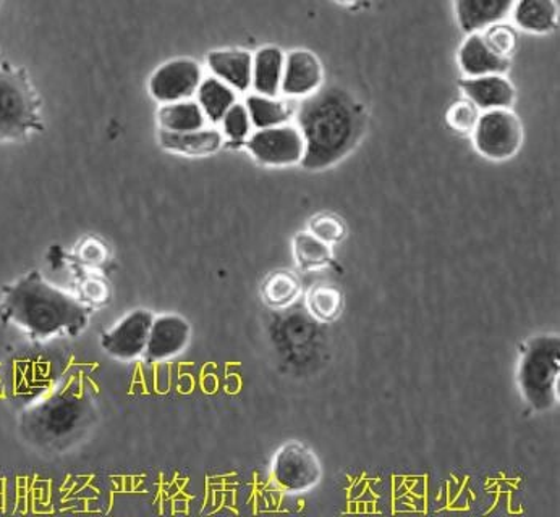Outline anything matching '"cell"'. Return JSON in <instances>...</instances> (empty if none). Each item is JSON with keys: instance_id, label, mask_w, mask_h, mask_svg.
Masks as SVG:
<instances>
[{"instance_id": "6da1fadb", "label": "cell", "mask_w": 560, "mask_h": 517, "mask_svg": "<svg viewBox=\"0 0 560 517\" xmlns=\"http://www.w3.org/2000/svg\"><path fill=\"white\" fill-rule=\"evenodd\" d=\"M364 124V107L344 89L321 88L303 98L296 112V127L305 141L300 166L311 172L334 166L357 146Z\"/></svg>"}, {"instance_id": "7a4b0ae2", "label": "cell", "mask_w": 560, "mask_h": 517, "mask_svg": "<svg viewBox=\"0 0 560 517\" xmlns=\"http://www.w3.org/2000/svg\"><path fill=\"white\" fill-rule=\"evenodd\" d=\"M0 321L35 340L77 337L90 324V309L33 270L3 289Z\"/></svg>"}, {"instance_id": "3957f363", "label": "cell", "mask_w": 560, "mask_h": 517, "mask_svg": "<svg viewBox=\"0 0 560 517\" xmlns=\"http://www.w3.org/2000/svg\"><path fill=\"white\" fill-rule=\"evenodd\" d=\"M90 401L74 387L62 388L23 414V437L39 450L62 451L90 424Z\"/></svg>"}, {"instance_id": "277c9868", "label": "cell", "mask_w": 560, "mask_h": 517, "mask_svg": "<svg viewBox=\"0 0 560 517\" xmlns=\"http://www.w3.org/2000/svg\"><path fill=\"white\" fill-rule=\"evenodd\" d=\"M559 335H539L530 340L519 367L523 398L536 411H549L559 401Z\"/></svg>"}, {"instance_id": "5b68a950", "label": "cell", "mask_w": 560, "mask_h": 517, "mask_svg": "<svg viewBox=\"0 0 560 517\" xmlns=\"http://www.w3.org/2000/svg\"><path fill=\"white\" fill-rule=\"evenodd\" d=\"M38 124L35 92L20 72L0 67V141H20Z\"/></svg>"}, {"instance_id": "8992f818", "label": "cell", "mask_w": 560, "mask_h": 517, "mask_svg": "<svg viewBox=\"0 0 560 517\" xmlns=\"http://www.w3.org/2000/svg\"><path fill=\"white\" fill-rule=\"evenodd\" d=\"M471 134L478 153L496 163L512 159L523 144L522 121L510 108L484 111Z\"/></svg>"}, {"instance_id": "52a82bcc", "label": "cell", "mask_w": 560, "mask_h": 517, "mask_svg": "<svg viewBox=\"0 0 560 517\" xmlns=\"http://www.w3.org/2000/svg\"><path fill=\"white\" fill-rule=\"evenodd\" d=\"M246 150L255 160L268 167H290L302 163L305 141L296 125L256 130L245 141Z\"/></svg>"}, {"instance_id": "ba28073f", "label": "cell", "mask_w": 560, "mask_h": 517, "mask_svg": "<svg viewBox=\"0 0 560 517\" xmlns=\"http://www.w3.org/2000/svg\"><path fill=\"white\" fill-rule=\"evenodd\" d=\"M272 476L285 492L303 493L318 486L322 469L313 450L298 441H290L276 453Z\"/></svg>"}, {"instance_id": "9c48e42d", "label": "cell", "mask_w": 560, "mask_h": 517, "mask_svg": "<svg viewBox=\"0 0 560 517\" xmlns=\"http://www.w3.org/2000/svg\"><path fill=\"white\" fill-rule=\"evenodd\" d=\"M203 81L201 65L193 59H174L161 65L150 78V94L161 105L186 101L196 94Z\"/></svg>"}, {"instance_id": "30bf717a", "label": "cell", "mask_w": 560, "mask_h": 517, "mask_svg": "<svg viewBox=\"0 0 560 517\" xmlns=\"http://www.w3.org/2000/svg\"><path fill=\"white\" fill-rule=\"evenodd\" d=\"M153 322L154 315L147 309L131 311L102 335V349L118 361L128 362L141 358L147 351Z\"/></svg>"}, {"instance_id": "8fae6325", "label": "cell", "mask_w": 560, "mask_h": 517, "mask_svg": "<svg viewBox=\"0 0 560 517\" xmlns=\"http://www.w3.org/2000/svg\"><path fill=\"white\" fill-rule=\"evenodd\" d=\"M324 68L313 52L298 49L289 52L283 62L280 92L289 98H308L322 87Z\"/></svg>"}, {"instance_id": "7c38bea8", "label": "cell", "mask_w": 560, "mask_h": 517, "mask_svg": "<svg viewBox=\"0 0 560 517\" xmlns=\"http://www.w3.org/2000/svg\"><path fill=\"white\" fill-rule=\"evenodd\" d=\"M191 340V327L186 318L177 314H164L154 318L148 340V361L163 362L177 358L186 351Z\"/></svg>"}, {"instance_id": "4fadbf2b", "label": "cell", "mask_w": 560, "mask_h": 517, "mask_svg": "<svg viewBox=\"0 0 560 517\" xmlns=\"http://www.w3.org/2000/svg\"><path fill=\"white\" fill-rule=\"evenodd\" d=\"M463 94L480 111L510 108L516 104L517 92L504 75H484L460 81Z\"/></svg>"}, {"instance_id": "5bb4252c", "label": "cell", "mask_w": 560, "mask_h": 517, "mask_svg": "<svg viewBox=\"0 0 560 517\" xmlns=\"http://www.w3.org/2000/svg\"><path fill=\"white\" fill-rule=\"evenodd\" d=\"M207 67L213 77L219 78L237 92L252 88L253 54L240 49H222L207 54Z\"/></svg>"}, {"instance_id": "9a60e30c", "label": "cell", "mask_w": 560, "mask_h": 517, "mask_svg": "<svg viewBox=\"0 0 560 517\" xmlns=\"http://www.w3.org/2000/svg\"><path fill=\"white\" fill-rule=\"evenodd\" d=\"M516 0H454L457 22L463 31H483L512 13Z\"/></svg>"}, {"instance_id": "2e32d148", "label": "cell", "mask_w": 560, "mask_h": 517, "mask_svg": "<svg viewBox=\"0 0 560 517\" xmlns=\"http://www.w3.org/2000/svg\"><path fill=\"white\" fill-rule=\"evenodd\" d=\"M460 70L467 78L484 77V75H504L510 67L509 59L494 54L481 31L470 33L459 51Z\"/></svg>"}, {"instance_id": "e0dca14e", "label": "cell", "mask_w": 560, "mask_h": 517, "mask_svg": "<svg viewBox=\"0 0 560 517\" xmlns=\"http://www.w3.org/2000/svg\"><path fill=\"white\" fill-rule=\"evenodd\" d=\"M160 144L164 151L182 156L204 157L216 154L222 147L224 134L214 128H201V130L174 133V131L160 130Z\"/></svg>"}, {"instance_id": "ac0fdd59", "label": "cell", "mask_w": 560, "mask_h": 517, "mask_svg": "<svg viewBox=\"0 0 560 517\" xmlns=\"http://www.w3.org/2000/svg\"><path fill=\"white\" fill-rule=\"evenodd\" d=\"M285 54L275 46H266L253 55L252 88L256 94L278 98L282 85Z\"/></svg>"}, {"instance_id": "d6986e66", "label": "cell", "mask_w": 560, "mask_h": 517, "mask_svg": "<svg viewBox=\"0 0 560 517\" xmlns=\"http://www.w3.org/2000/svg\"><path fill=\"white\" fill-rule=\"evenodd\" d=\"M513 22L523 31L545 35L558 25V5L555 0H516Z\"/></svg>"}, {"instance_id": "ffe728a7", "label": "cell", "mask_w": 560, "mask_h": 517, "mask_svg": "<svg viewBox=\"0 0 560 517\" xmlns=\"http://www.w3.org/2000/svg\"><path fill=\"white\" fill-rule=\"evenodd\" d=\"M206 115L201 111L200 104L191 99L163 104L157 112V124L161 130L174 131V133L201 130L206 127Z\"/></svg>"}, {"instance_id": "44dd1931", "label": "cell", "mask_w": 560, "mask_h": 517, "mask_svg": "<svg viewBox=\"0 0 560 517\" xmlns=\"http://www.w3.org/2000/svg\"><path fill=\"white\" fill-rule=\"evenodd\" d=\"M198 104L207 120L220 124L224 115L237 102V91L216 77L203 78L196 91Z\"/></svg>"}, {"instance_id": "7402d4cb", "label": "cell", "mask_w": 560, "mask_h": 517, "mask_svg": "<svg viewBox=\"0 0 560 517\" xmlns=\"http://www.w3.org/2000/svg\"><path fill=\"white\" fill-rule=\"evenodd\" d=\"M245 107L256 130L289 124L290 117H292V111L285 102L276 98H268V95H249Z\"/></svg>"}, {"instance_id": "603a6c76", "label": "cell", "mask_w": 560, "mask_h": 517, "mask_svg": "<svg viewBox=\"0 0 560 517\" xmlns=\"http://www.w3.org/2000/svg\"><path fill=\"white\" fill-rule=\"evenodd\" d=\"M302 292V283L287 270H278L271 273L263 283V299L271 308H285L292 305Z\"/></svg>"}, {"instance_id": "cb8c5ba5", "label": "cell", "mask_w": 560, "mask_h": 517, "mask_svg": "<svg viewBox=\"0 0 560 517\" xmlns=\"http://www.w3.org/2000/svg\"><path fill=\"white\" fill-rule=\"evenodd\" d=\"M293 255L303 270H315L331 262L332 249L313 233L302 232L293 238Z\"/></svg>"}, {"instance_id": "d4e9b609", "label": "cell", "mask_w": 560, "mask_h": 517, "mask_svg": "<svg viewBox=\"0 0 560 517\" xmlns=\"http://www.w3.org/2000/svg\"><path fill=\"white\" fill-rule=\"evenodd\" d=\"M309 312L321 322H334L344 308V295L334 285H316L306 298Z\"/></svg>"}, {"instance_id": "484cf974", "label": "cell", "mask_w": 560, "mask_h": 517, "mask_svg": "<svg viewBox=\"0 0 560 517\" xmlns=\"http://www.w3.org/2000/svg\"><path fill=\"white\" fill-rule=\"evenodd\" d=\"M481 36L494 54L502 59H509V61L516 52L517 46H519V35H517L516 29L502 22L487 26L481 31Z\"/></svg>"}, {"instance_id": "4316f807", "label": "cell", "mask_w": 560, "mask_h": 517, "mask_svg": "<svg viewBox=\"0 0 560 517\" xmlns=\"http://www.w3.org/2000/svg\"><path fill=\"white\" fill-rule=\"evenodd\" d=\"M220 124H222V134L230 143H245L252 134L253 125L250 120L249 111H246L245 104H240V102H236L227 111Z\"/></svg>"}, {"instance_id": "83f0119b", "label": "cell", "mask_w": 560, "mask_h": 517, "mask_svg": "<svg viewBox=\"0 0 560 517\" xmlns=\"http://www.w3.org/2000/svg\"><path fill=\"white\" fill-rule=\"evenodd\" d=\"M309 233L328 245H334L347 236V225L341 217L334 216V214H319L309 220Z\"/></svg>"}, {"instance_id": "f1b7e54d", "label": "cell", "mask_w": 560, "mask_h": 517, "mask_svg": "<svg viewBox=\"0 0 560 517\" xmlns=\"http://www.w3.org/2000/svg\"><path fill=\"white\" fill-rule=\"evenodd\" d=\"M478 118H480V108L471 104L468 99L450 105L446 114V120L449 127L456 130L457 133L462 134L473 133Z\"/></svg>"}, {"instance_id": "f546056e", "label": "cell", "mask_w": 560, "mask_h": 517, "mask_svg": "<svg viewBox=\"0 0 560 517\" xmlns=\"http://www.w3.org/2000/svg\"><path fill=\"white\" fill-rule=\"evenodd\" d=\"M107 248L94 238L85 240L84 245L78 248V258L87 266H102L107 260Z\"/></svg>"}, {"instance_id": "4dcf8cb0", "label": "cell", "mask_w": 560, "mask_h": 517, "mask_svg": "<svg viewBox=\"0 0 560 517\" xmlns=\"http://www.w3.org/2000/svg\"><path fill=\"white\" fill-rule=\"evenodd\" d=\"M81 292H84L85 299L88 302H93V305H102L109 299L107 283L102 282L101 279L85 280Z\"/></svg>"}, {"instance_id": "1f68e13d", "label": "cell", "mask_w": 560, "mask_h": 517, "mask_svg": "<svg viewBox=\"0 0 560 517\" xmlns=\"http://www.w3.org/2000/svg\"><path fill=\"white\" fill-rule=\"evenodd\" d=\"M341 2L351 3V2H355V0H341Z\"/></svg>"}]
</instances>
